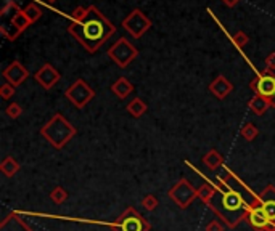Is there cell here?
<instances>
[{
	"label": "cell",
	"mask_w": 275,
	"mask_h": 231,
	"mask_svg": "<svg viewBox=\"0 0 275 231\" xmlns=\"http://www.w3.org/2000/svg\"><path fill=\"white\" fill-rule=\"evenodd\" d=\"M217 188L214 186L213 194L204 202L216 215L230 228H235L243 218L248 217V210L253 207L251 202L246 201L240 190L232 186L233 173H227V177H217Z\"/></svg>",
	"instance_id": "6da1fadb"
},
{
	"label": "cell",
	"mask_w": 275,
	"mask_h": 231,
	"mask_svg": "<svg viewBox=\"0 0 275 231\" xmlns=\"http://www.w3.org/2000/svg\"><path fill=\"white\" fill-rule=\"evenodd\" d=\"M68 32L84 47L89 53H95L114 32V26L97 6H87L86 16L78 23H71L68 26Z\"/></svg>",
	"instance_id": "7a4b0ae2"
},
{
	"label": "cell",
	"mask_w": 275,
	"mask_h": 231,
	"mask_svg": "<svg viewBox=\"0 0 275 231\" xmlns=\"http://www.w3.org/2000/svg\"><path fill=\"white\" fill-rule=\"evenodd\" d=\"M76 133H78V130L74 128V125L60 113L52 116V119L41 128V135L56 150L65 148Z\"/></svg>",
	"instance_id": "3957f363"
},
{
	"label": "cell",
	"mask_w": 275,
	"mask_h": 231,
	"mask_svg": "<svg viewBox=\"0 0 275 231\" xmlns=\"http://www.w3.org/2000/svg\"><path fill=\"white\" fill-rule=\"evenodd\" d=\"M113 231H150L151 227L148 220L142 217L134 207H127L121 214L116 222L110 223Z\"/></svg>",
	"instance_id": "277c9868"
},
{
	"label": "cell",
	"mask_w": 275,
	"mask_h": 231,
	"mask_svg": "<svg viewBox=\"0 0 275 231\" xmlns=\"http://www.w3.org/2000/svg\"><path fill=\"white\" fill-rule=\"evenodd\" d=\"M108 56H110L121 69H124L138 56V51L127 38L121 37L108 48Z\"/></svg>",
	"instance_id": "5b68a950"
},
{
	"label": "cell",
	"mask_w": 275,
	"mask_h": 231,
	"mask_svg": "<svg viewBox=\"0 0 275 231\" xmlns=\"http://www.w3.org/2000/svg\"><path fill=\"white\" fill-rule=\"evenodd\" d=\"M169 197L176 202L179 209H188V205L198 197V188H195L187 178H181L169 190Z\"/></svg>",
	"instance_id": "8992f818"
},
{
	"label": "cell",
	"mask_w": 275,
	"mask_h": 231,
	"mask_svg": "<svg viewBox=\"0 0 275 231\" xmlns=\"http://www.w3.org/2000/svg\"><path fill=\"white\" fill-rule=\"evenodd\" d=\"M65 96L78 109H84L95 98V90L84 79H78L66 88Z\"/></svg>",
	"instance_id": "52a82bcc"
},
{
	"label": "cell",
	"mask_w": 275,
	"mask_h": 231,
	"mask_svg": "<svg viewBox=\"0 0 275 231\" xmlns=\"http://www.w3.org/2000/svg\"><path fill=\"white\" fill-rule=\"evenodd\" d=\"M150 28H151L150 18L138 8L132 10L129 15L123 19V29L127 31L132 37H136V38L142 37Z\"/></svg>",
	"instance_id": "ba28073f"
},
{
	"label": "cell",
	"mask_w": 275,
	"mask_h": 231,
	"mask_svg": "<svg viewBox=\"0 0 275 231\" xmlns=\"http://www.w3.org/2000/svg\"><path fill=\"white\" fill-rule=\"evenodd\" d=\"M249 87H251L254 95H261L271 101L275 96V74L269 73V71H262L259 77L249 82Z\"/></svg>",
	"instance_id": "9c48e42d"
},
{
	"label": "cell",
	"mask_w": 275,
	"mask_h": 231,
	"mask_svg": "<svg viewBox=\"0 0 275 231\" xmlns=\"http://www.w3.org/2000/svg\"><path fill=\"white\" fill-rule=\"evenodd\" d=\"M34 79L41 87H44L46 90H52V87H55L56 83L60 82L61 76H60L58 71L52 66V64L47 63V64H44L39 71H36Z\"/></svg>",
	"instance_id": "30bf717a"
},
{
	"label": "cell",
	"mask_w": 275,
	"mask_h": 231,
	"mask_svg": "<svg viewBox=\"0 0 275 231\" xmlns=\"http://www.w3.org/2000/svg\"><path fill=\"white\" fill-rule=\"evenodd\" d=\"M2 76H3V79L7 80L8 83L18 87V85H21V83L29 77V71L24 68L20 61L15 60L13 63H10L8 66L2 71Z\"/></svg>",
	"instance_id": "8fae6325"
},
{
	"label": "cell",
	"mask_w": 275,
	"mask_h": 231,
	"mask_svg": "<svg viewBox=\"0 0 275 231\" xmlns=\"http://www.w3.org/2000/svg\"><path fill=\"white\" fill-rule=\"evenodd\" d=\"M259 204L271 223H275V186L267 185L259 194Z\"/></svg>",
	"instance_id": "7c38bea8"
},
{
	"label": "cell",
	"mask_w": 275,
	"mask_h": 231,
	"mask_svg": "<svg viewBox=\"0 0 275 231\" xmlns=\"http://www.w3.org/2000/svg\"><path fill=\"white\" fill-rule=\"evenodd\" d=\"M0 231H34L29 227L26 220L16 214V212H11L8 217H5L2 223H0Z\"/></svg>",
	"instance_id": "4fadbf2b"
},
{
	"label": "cell",
	"mask_w": 275,
	"mask_h": 231,
	"mask_svg": "<svg viewBox=\"0 0 275 231\" xmlns=\"http://www.w3.org/2000/svg\"><path fill=\"white\" fill-rule=\"evenodd\" d=\"M246 220L251 223V227L258 231H266V228L271 225V220L267 218V215L264 214V210H262L261 204L259 205H254L248 210V217Z\"/></svg>",
	"instance_id": "5bb4252c"
},
{
	"label": "cell",
	"mask_w": 275,
	"mask_h": 231,
	"mask_svg": "<svg viewBox=\"0 0 275 231\" xmlns=\"http://www.w3.org/2000/svg\"><path fill=\"white\" fill-rule=\"evenodd\" d=\"M209 90H211V93L216 96V98L224 100V98H227L229 93H232L233 85H232V82H230L226 76H217L216 79L209 83Z\"/></svg>",
	"instance_id": "9a60e30c"
},
{
	"label": "cell",
	"mask_w": 275,
	"mask_h": 231,
	"mask_svg": "<svg viewBox=\"0 0 275 231\" xmlns=\"http://www.w3.org/2000/svg\"><path fill=\"white\" fill-rule=\"evenodd\" d=\"M111 92L116 95L118 98L124 100L134 92V85H132V82H129V79H126V77H119V79L111 85Z\"/></svg>",
	"instance_id": "2e32d148"
},
{
	"label": "cell",
	"mask_w": 275,
	"mask_h": 231,
	"mask_svg": "<svg viewBox=\"0 0 275 231\" xmlns=\"http://www.w3.org/2000/svg\"><path fill=\"white\" fill-rule=\"evenodd\" d=\"M203 164L206 165L209 170H216L224 165V157L217 150H209L203 156Z\"/></svg>",
	"instance_id": "e0dca14e"
},
{
	"label": "cell",
	"mask_w": 275,
	"mask_h": 231,
	"mask_svg": "<svg viewBox=\"0 0 275 231\" xmlns=\"http://www.w3.org/2000/svg\"><path fill=\"white\" fill-rule=\"evenodd\" d=\"M248 106L254 114L262 116L269 108H271V101H269L267 98H264V96H261V95H254L253 98L249 100Z\"/></svg>",
	"instance_id": "ac0fdd59"
},
{
	"label": "cell",
	"mask_w": 275,
	"mask_h": 231,
	"mask_svg": "<svg viewBox=\"0 0 275 231\" xmlns=\"http://www.w3.org/2000/svg\"><path fill=\"white\" fill-rule=\"evenodd\" d=\"M20 169H21L20 162H18V160L13 159L11 156H7V157H5V159L2 160V162H0V170H2L3 175L8 177V178L13 177L15 173L20 172Z\"/></svg>",
	"instance_id": "d6986e66"
},
{
	"label": "cell",
	"mask_w": 275,
	"mask_h": 231,
	"mask_svg": "<svg viewBox=\"0 0 275 231\" xmlns=\"http://www.w3.org/2000/svg\"><path fill=\"white\" fill-rule=\"evenodd\" d=\"M127 113H129L132 117H142V116L146 113V109H148V106H146V103L142 100V98H134L129 105H127Z\"/></svg>",
	"instance_id": "ffe728a7"
},
{
	"label": "cell",
	"mask_w": 275,
	"mask_h": 231,
	"mask_svg": "<svg viewBox=\"0 0 275 231\" xmlns=\"http://www.w3.org/2000/svg\"><path fill=\"white\" fill-rule=\"evenodd\" d=\"M11 24H13L16 29H20V31L23 32L24 29L29 28V26H31V21L28 19V16H26V13H24V10H20L18 13H15L13 16H11Z\"/></svg>",
	"instance_id": "44dd1931"
},
{
	"label": "cell",
	"mask_w": 275,
	"mask_h": 231,
	"mask_svg": "<svg viewBox=\"0 0 275 231\" xmlns=\"http://www.w3.org/2000/svg\"><path fill=\"white\" fill-rule=\"evenodd\" d=\"M240 133H241V137L245 138L246 141H253L259 135V130H258V127L253 124V122H246V124L241 127Z\"/></svg>",
	"instance_id": "7402d4cb"
},
{
	"label": "cell",
	"mask_w": 275,
	"mask_h": 231,
	"mask_svg": "<svg viewBox=\"0 0 275 231\" xmlns=\"http://www.w3.org/2000/svg\"><path fill=\"white\" fill-rule=\"evenodd\" d=\"M24 13H26V16H28V19L31 21V24L36 23L37 19L42 16V10H41V6L37 5V3H29L26 8H24Z\"/></svg>",
	"instance_id": "603a6c76"
},
{
	"label": "cell",
	"mask_w": 275,
	"mask_h": 231,
	"mask_svg": "<svg viewBox=\"0 0 275 231\" xmlns=\"http://www.w3.org/2000/svg\"><path fill=\"white\" fill-rule=\"evenodd\" d=\"M50 199H52L55 204L60 205L68 199V191L65 188H61V186H55L52 192H50Z\"/></svg>",
	"instance_id": "cb8c5ba5"
},
{
	"label": "cell",
	"mask_w": 275,
	"mask_h": 231,
	"mask_svg": "<svg viewBox=\"0 0 275 231\" xmlns=\"http://www.w3.org/2000/svg\"><path fill=\"white\" fill-rule=\"evenodd\" d=\"M0 32H2L3 37H5V38H8V40H16L18 36L21 34V31H20V29H16L13 24H11V26H7V24L0 26Z\"/></svg>",
	"instance_id": "d4e9b609"
},
{
	"label": "cell",
	"mask_w": 275,
	"mask_h": 231,
	"mask_svg": "<svg viewBox=\"0 0 275 231\" xmlns=\"http://www.w3.org/2000/svg\"><path fill=\"white\" fill-rule=\"evenodd\" d=\"M158 197L155 194H145L142 197V205H143V209L145 210H148V212H153L156 207H158Z\"/></svg>",
	"instance_id": "484cf974"
},
{
	"label": "cell",
	"mask_w": 275,
	"mask_h": 231,
	"mask_svg": "<svg viewBox=\"0 0 275 231\" xmlns=\"http://www.w3.org/2000/svg\"><path fill=\"white\" fill-rule=\"evenodd\" d=\"M213 191H214V186L211 185L209 182H206V183H203L200 188H198V197L201 199L203 202H206L208 201V197L213 194Z\"/></svg>",
	"instance_id": "4316f807"
},
{
	"label": "cell",
	"mask_w": 275,
	"mask_h": 231,
	"mask_svg": "<svg viewBox=\"0 0 275 231\" xmlns=\"http://www.w3.org/2000/svg\"><path fill=\"white\" fill-rule=\"evenodd\" d=\"M5 113H7L10 119H18L23 114V108L18 105V103H10L7 109H5Z\"/></svg>",
	"instance_id": "83f0119b"
},
{
	"label": "cell",
	"mask_w": 275,
	"mask_h": 231,
	"mask_svg": "<svg viewBox=\"0 0 275 231\" xmlns=\"http://www.w3.org/2000/svg\"><path fill=\"white\" fill-rule=\"evenodd\" d=\"M15 85H11V83H8V82H5L2 87H0V96H2L3 100H10L11 96L15 95Z\"/></svg>",
	"instance_id": "f1b7e54d"
},
{
	"label": "cell",
	"mask_w": 275,
	"mask_h": 231,
	"mask_svg": "<svg viewBox=\"0 0 275 231\" xmlns=\"http://www.w3.org/2000/svg\"><path fill=\"white\" fill-rule=\"evenodd\" d=\"M248 40H249V38H248V36H246L243 31H238V32H236V34L232 37V42H233L238 48H243V47H245V45L248 43Z\"/></svg>",
	"instance_id": "f546056e"
},
{
	"label": "cell",
	"mask_w": 275,
	"mask_h": 231,
	"mask_svg": "<svg viewBox=\"0 0 275 231\" xmlns=\"http://www.w3.org/2000/svg\"><path fill=\"white\" fill-rule=\"evenodd\" d=\"M13 11H15V13L20 11V6H18V5L13 2V0H10V2L5 3V6L2 8V11H0V15H2V16L5 18V16H8L10 13H13Z\"/></svg>",
	"instance_id": "4dcf8cb0"
},
{
	"label": "cell",
	"mask_w": 275,
	"mask_h": 231,
	"mask_svg": "<svg viewBox=\"0 0 275 231\" xmlns=\"http://www.w3.org/2000/svg\"><path fill=\"white\" fill-rule=\"evenodd\" d=\"M264 64H266L264 71H269V73H274V71H275V51H274V53H271V55H269V56L266 58Z\"/></svg>",
	"instance_id": "1f68e13d"
},
{
	"label": "cell",
	"mask_w": 275,
	"mask_h": 231,
	"mask_svg": "<svg viewBox=\"0 0 275 231\" xmlns=\"http://www.w3.org/2000/svg\"><path fill=\"white\" fill-rule=\"evenodd\" d=\"M206 231H224V225L219 220H211L206 225Z\"/></svg>",
	"instance_id": "d6a6232c"
},
{
	"label": "cell",
	"mask_w": 275,
	"mask_h": 231,
	"mask_svg": "<svg viewBox=\"0 0 275 231\" xmlns=\"http://www.w3.org/2000/svg\"><path fill=\"white\" fill-rule=\"evenodd\" d=\"M222 2H224V3H226L227 6H235L236 3H238V2H240V0H222Z\"/></svg>",
	"instance_id": "836d02e7"
},
{
	"label": "cell",
	"mask_w": 275,
	"mask_h": 231,
	"mask_svg": "<svg viewBox=\"0 0 275 231\" xmlns=\"http://www.w3.org/2000/svg\"><path fill=\"white\" fill-rule=\"evenodd\" d=\"M266 231H275V223H271L269 227L266 228Z\"/></svg>",
	"instance_id": "e575fe53"
},
{
	"label": "cell",
	"mask_w": 275,
	"mask_h": 231,
	"mask_svg": "<svg viewBox=\"0 0 275 231\" xmlns=\"http://www.w3.org/2000/svg\"><path fill=\"white\" fill-rule=\"evenodd\" d=\"M271 108H275V96L271 100Z\"/></svg>",
	"instance_id": "d590c367"
},
{
	"label": "cell",
	"mask_w": 275,
	"mask_h": 231,
	"mask_svg": "<svg viewBox=\"0 0 275 231\" xmlns=\"http://www.w3.org/2000/svg\"><path fill=\"white\" fill-rule=\"evenodd\" d=\"M47 2H48V3H55V2H56V0H47Z\"/></svg>",
	"instance_id": "8d00e7d4"
}]
</instances>
